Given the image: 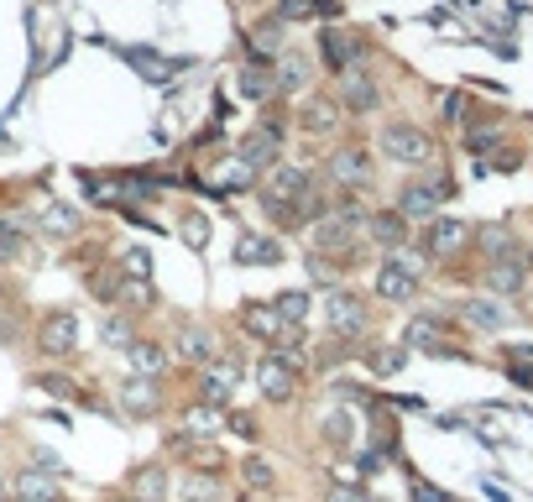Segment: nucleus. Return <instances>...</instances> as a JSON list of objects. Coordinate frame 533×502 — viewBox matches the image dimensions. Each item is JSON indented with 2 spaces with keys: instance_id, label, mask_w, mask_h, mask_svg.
Returning <instances> with one entry per match:
<instances>
[{
  "instance_id": "nucleus-3",
  "label": "nucleus",
  "mask_w": 533,
  "mask_h": 502,
  "mask_svg": "<svg viewBox=\"0 0 533 502\" xmlns=\"http://www.w3.org/2000/svg\"><path fill=\"white\" fill-rule=\"evenodd\" d=\"M257 387L267 403H293L298 398V361L283 351H262L257 356Z\"/></svg>"
},
{
  "instance_id": "nucleus-28",
  "label": "nucleus",
  "mask_w": 533,
  "mask_h": 502,
  "mask_svg": "<svg viewBox=\"0 0 533 502\" xmlns=\"http://www.w3.org/2000/svg\"><path fill=\"white\" fill-rule=\"evenodd\" d=\"M366 231H372V241H377L382 251H398V246L408 241V220H403L398 210H372Z\"/></svg>"
},
{
  "instance_id": "nucleus-13",
  "label": "nucleus",
  "mask_w": 533,
  "mask_h": 502,
  "mask_svg": "<svg viewBox=\"0 0 533 502\" xmlns=\"http://www.w3.org/2000/svg\"><path fill=\"white\" fill-rule=\"evenodd\" d=\"M319 53H324V63L335 68V74H345V68H366V42L356 37V32H324L319 37Z\"/></svg>"
},
{
  "instance_id": "nucleus-49",
  "label": "nucleus",
  "mask_w": 533,
  "mask_h": 502,
  "mask_svg": "<svg viewBox=\"0 0 533 502\" xmlns=\"http://www.w3.org/2000/svg\"><path fill=\"white\" fill-rule=\"evenodd\" d=\"M16 251H21V236L0 231V262H16Z\"/></svg>"
},
{
  "instance_id": "nucleus-46",
  "label": "nucleus",
  "mask_w": 533,
  "mask_h": 502,
  "mask_svg": "<svg viewBox=\"0 0 533 502\" xmlns=\"http://www.w3.org/2000/svg\"><path fill=\"white\" fill-rule=\"evenodd\" d=\"M413 502H450V497L439 492V487H429L424 476H413Z\"/></svg>"
},
{
  "instance_id": "nucleus-5",
  "label": "nucleus",
  "mask_w": 533,
  "mask_h": 502,
  "mask_svg": "<svg viewBox=\"0 0 533 502\" xmlns=\"http://www.w3.org/2000/svg\"><path fill=\"white\" fill-rule=\"evenodd\" d=\"M471 236H476V231H471L466 220H445V215L429 220V225H424V251H429V262H455L460 251L471 246Z\"/></svg>"
},
{
  "instance_id": "nucleus-31",
  "label": "nucleus",
  "mask_w": 533,
  "mask_h": 502,
  "mask_svg": "<svg viewBox=\"0 0 533 502\" xmlns=\"http://www.w3.org/2000/svg\"><path fill=\"white\" fill-rule=\"evenodd\" d=\"M283 58V21H262V27H251V63H272Z\"/></svg>"
},
{
  "instance_id": "nucleus-7",
  "label": "nucleus",
  "mask_w": 533,
  "mask_h": 502,
  "mask_svg": "<svg viewBox=\"0 0 533 502\" xmlns=\"http://www.w3.org/2000/svg\"><path fill=\"white\" fill-rule=\"evenodd\" d=\"M330 184L340 194L366 189V184H372V152H366V147H335L330 152Z\"/></svg>"
},
{
  "instance_id": "nucleus-1",
  "label": "nucleus",
  "mask_w": 533,
  "mask_h": 502,
  "mask_svg": "<svg viewBox=\"0 0 533 502\" xmlns=\"http://www.w3.org/2000/svg\"><path fill=\"white\" fill-rule=\"evenodd\" d=\"M377 147H382V157H392V163L419 168L434 157V136L424 126H413V121H392V126L377 131Z\"/></svg>"
},
{
  "instance_id": "nucleus-26",
  "label": "nucleus",
  "mask_w": 533,
  "mask_h": 502,
  "mask_svg": "<svg viewBox=\"0 0 533 502\" xmlns=\"http://www.w3.org/2000/svg\"><path fill=\"white\" fill-rule=\"evenodd\" d=\"M476 246H481V257L486 262H502V257H523V246L513 241V231L507 225H476V236H471Z\"/></svg>"
},
{
  "instance_id": "nucleus-2",
  "label": "nucleus",
  "mask_w": 533,
  "mask_h": 502,
  "mask_svg": "<svg viewBox=\"0 0 533 502\" xmlns=\"http://www.w3.org/2000/svg\"><path fill=\"white\" fill-rule=\"evenodd\" d=\"M324 319H330V330L340 340H351V335H366V325H372V309H366V299L356 288H345L335 283L330 293H324Z\"/></svg>"
},
{
  "instance_id": "nucleus-21",
  "label": "nucleus",
  "mask_w": 533,
  "mask_h": 502,
  "mask_svg": "<svg viewBox=\"0 0 533 502\" xmlns=\"http://www.w3.org/2000/svg\"><path fill=\"white\" fill-rule=\"evenodd\" d=\"M131 497L136 502H168V492H173V476H168V466H157V461H147V466H136L131 471Z\"/></svg>"
},
{
  "instance_id": "nucleus-15",
  "label": "nucleus",
  "mask_w": 533,
  "mask_h": 502,
  "mask_svg": "<svg viewBox=\"0 0 533 502\" xmlns=\"http://www.w3.org/2000/svg\"><path fill=\"white\" fill-rule=\"evenodd\" d=\"M126 361L136 367V377H152V382H162V377H168V367H173V351L162 346V340L142 335V340H131V346H126Z\"/></svg>"
},
{
  "instance_id": "nucleus-35",
  "label": "nucleus",
  "mask_w": 533,
  "mask_h": 502,
  "mask_svg": "<svg viewBox=\"0 0 533 502\" xmlns=\"http://www.w3.org/2000/svg\"><path fill=\"white\" fill-rule=\"evenodd\" d=\"M236 471H241L246 492H272V487H277V471H272V461H267V455H241V461H236Z\"/></svg>"
},
{
  "instance_id": "nucleus-9",
  "label": "nucleus",
  "mask_w": 533,
  "mask_h": 502,
  "mask_svg": "<svg viewBox=\"0 0 533 502\" xmlns=\"http://www.w3.org/2000/svg\"><path fill=\"white\" fill-rule=\"evenodd\" d=\"M236 325H241V330H246L251 340H262L267 351H277V346H283V335H288V325H283V319H277V309H272V304H262V299L241 304Z\"/></svg>"
},
{
  "instance_id": "nucleus-42",
  "label": "nucleus",
  "mask_w": 533,
  "mask_h": 502,
  "mask_svg": "<svg viewBox=\"0 0 533 502\" xmlns=\"http://www.w3.org/2000/svg\"><path fill=\"white\" fill-rule=\"evenodd\" d=\"M37 387L42 393H53V398H74V403H89L79 387H74V377H63V372H37Z\"/></svg>"
},
{
  "instance_id": "nucleus-39",
  "label": "nucleus",
  "mask_w": 533,
  "mask_h": 502,
  "mask_svg": "<svg viewBox=\"0 0 533 502\" xmlns=\"http://www.w3.org/2000/svg\"><path fill=\"white\" fill-rule=\"evenodd\" d=\"M37 225L48 236H74L79 231V210H68V204H48V210L37 215Z\"/></svg>"
},
{
  "instance_id": "nucleus-16",
  "label": "nucleus",
  "mask_w": 533,
  "mask_h": 502,
  "mask_svg": "<svg viewBox=\"0 0 533 502\" xmlns=\"http://www.w3.org/2000/svg\"><path fill=\"white\" fill-rule=\"evenodd\" d=\"M6 497H11V502H63V497H58V476L37 471V466L16 471L11 482H6Z\"/></svg>"
},
{
  "instance_id": "nucleus-45",
  "label": "nucleus",
  "mask_w": 533,
  "mask_h": 502,
  "mask_svg": "<svg viewBox=\"0 0 533 502\" xmlns=\"http://www.w3.org/2000/svg\"><path fill=\"white\" fill-rule=\"evenodd\" d=\"M324 502H377V497L366 492V487H330V497H324Z\"/></svg>"
},
{
  "instance_id": "nucleus-12",
  "label": "nucleus",
  "mask_w": 533,
  "mask_h": 502,
  "mask_svg": "<svg viewBox=\"0 0 533 502\" xmlns=\"http://www.w3.org/2000/svg\"><path fill=\"white\" fill-rule=\"evenodd\" d=\"M340 121H345V110L330 95H309L304 105H298V131H304V136H335Z\"/></svg>"
},
{
  "instance_id": "nucleus-22",
  "label": "nucleus",
  "mask_w": 533,
  "mask_h": 502,
  "mask_svg": "<svg viewBox=\"0 0 533 502\" xmlns=\"http://www.w3.org/2000/svg\"><path fill=\"white\" fill-rule=\"evenodd\" d=\"M377 293H382L387 304H408L413 293H419V272H408V267H398V262L387 257L377 267Z\"/></svg>"
},
{
  "instance_id": "nucleus-34",
  "label": "nucleus",
  "mask_w": 533,
  "mask_h": 502,
  "mask_svg": "<svg viewBox=\"0 0 533 502\" xmlns=\"http://www.w3.org/2000/svg\"><path fill=\"white\" fill-rule=\"evenodd\" d=\"M241 95H246V100H277L272 63H246V68H241Z\"/></svg>"
},
{
  "instance_id": "nucleus-37",
  "label": "nucleus",
  "mask_w": 533,
  "mask_h": 502,
  "mask_svg": "<svg viewBox=\"0 0 533 502\" xmlns=\"http://www.w3.org/2000/svg\"><path fill=\"white\" fill-rule=\"evenodd\" d=\"M366 367L377 377H398L408 367V346H366Z\"/></svg>"
},
{
  "instance_id": "nucleus-27",
  "label": "nucleus",
  "mask_w": 533,
  "mask_h": 502,
  "mask_svg": "<svg viewBox=\"0 0 533 502\" xmlns=\"http://www.w3.org/2000/svg\"><path fill=\"white\" fill-rule=\"evenodd\" d=\"M434 210H439V194H429L424 184H408V189L398 194V215H403L408 225H429V220H439Z\"/></svg>"
},
{
  "instance_id": "nucleus-50",
  "label": "nucleus",
  "mask_w": 533,
  "mask_h": 502,
  "mask_svg": "<svg viewBox=\"0 0 533 502\" xmlns=\"http://www.w3.org/2000/svg\"><path fill=\"white\" fill-rule=\"evenodd\" d=\"M115 502H136V497H115Z\"/></svg>"
},
{
  "instance_id": "nucleus-6",
  "label": "nucleus",
  "mask_w": 533,
  "mask_h": 502,
  "mask_svg": "<svg viewBox=\"0 0 533 502\" xmlns=\"http://www.w3.org/2000/svg\"><path fill=\"white\" fill-rule=\"evenodd\" d=\"M236 387H241V356H215L210 367H199V398L204 403L225 408L236 398Z\"/></svg>"
},
{
  "instance_id": "nucleus-30",
  "label": "nucleus",
  "mask_w": 533,
  "mask_h": 502,
  "mask_svg": "<svg viewBox=\"0 0 533 502\" xmlns=\"http://www.w3.org/2000/svg\"><path fill=\"white\" fill-rule=\"evenodd\" d=\"M460 319H466L471 330H502L507 325V309L497 299H481V293H476V299L460 304Z\"/></svg>"
},
{
  "instance_id": "nucleus-38",
  "label": "nucleus",
  "mask_w": 533,
  "mask_h": 502,
  "mask_svg": "<svg viewBox=\"0 0 533 502\" xmlns=\"http://www.w3.org/2000/svg\"><path fill=\"white\" fill-rule=\"evenodd\" d=\"M115 267H121L126 283H152V251L147 246H126L121 257H115Z\"/></svg>"
},
{
  "instance_id": "nucleus-4",
  "label": "nucleus",
  "mask_w": 533,
  "mask_h": 502,
  "mask_svg": "<svg viewBox=\"0 0 533 502\" xmlns=\"http://www.w3.org/2000/svg\"><path fill=\"white\" fill-rule=\"evenodd\" d=\"M314 189V173L309 168H298V163H277L267 173V184H262V204L267 210H293L298 199H304Z\"/></svg>"
},
{
  "instance_id": "nucleus-23",
  "label": "nucleus",
  "mask_w": 533,
  "mask_h": 502,
  "mask_svg": "<svg viewBox=\"0 0 533 502\" xmlns=\"http://www.w3.org/2000/svg\"><path fill=\"white\" fill-rule=\"evenodd\" d=\"M356 429H361V424H356L351 408H330V414L319 419V440L330 445V450H340V455H345V450L356 445Z\"/></svg>"
},
{
  "instance_id": "nucleus-41",
  "label": "nucleus",
  "mask_w": 533,
  "mask_h": 502,
  "mask_svg": "<svg viewBox=\"0 0 533 502\" xmlns=\"http://www.w3.org/2000/svg\"><path fill=\"white\" fill-rule=\"evenodd\" d=\"M100 340H105L110 351H126L131 340H136V335H131V319H126V314H105V325H100Z\"/></svg>"
},
{
  "instance_id": "nucleus-8",
  "label": "nucleus",
  "mask_w": 533,
  "mask_h": 502,
  "mask_svg": "<svg viewBox=\"0 0 533 502\" xmlns=\"http://www.w3.org/2000/svg\"><path fill=\"white\" fill-rule=\"evenodd\" d=\"M74 346H79V319L68 314V309L42 314V325H37V351L53 361V356H74Z\"/></svg>"
},
{
  "instance_id": "nucleus-48",
  "label": "nucleus",
  "mask_w": 533,
  "mask_h": 502,
  "mask_svg": "<svg viewBox=\"0 0 533 502\" xmlns=\"http://www.w3.org/2000/svg\"><path fill=\"white\" fill-rule=\"evenodd\" d=\"M225 424H230V429H236V435H241V440H251V435H257V419H251V414H230Z\"/></svg>"
},
{
  "instance_id": "nucleus-14",
  "label": "nucleus",
  "mask_w": 533,
  "mask_h": 502,
  "mask_svg": "<svg viewBox=\"0 0 533 502\" xmlns=\"http://www.w3.org/2000/svg\"><path fill=\"white\" fill-rule=\"evenodd\" d=\"M236 157H241V163L251 168V173H272L277 163H283V136H272V131H251L246 136V142L236 147Z\"/></svg>"
},
{
  "instance_id": "nucleus-32",
  "label": "nucleus",
  "mask_w": 533,
  "mask_h": 502,
  "mask_svg": "<svg viewBox=\"0 0 533 502\" xmlns=\"http://www.w3.org/2000/svg\"><path fill=\"white\" fill-rule=\"evenodd\" d=\"M372 471H377V466H372V455H366V450H361V455L345 450L340 461L330 466V482H335V487H366V476H372Z\"/></svg>"
},
{
  "instance_id": "nucleus-47",
  "label": "nucleus",
  "mask_w": 533,
  "mask_h": 502,
  "mask_svg": "<svg viewBox=\"0 0 533 502\" xmlns=\"http://www.w3.org/2000/svg\"><path fill=\"white\" fill-rule=\"evenodd\" d=\"M507 377L518 387H533V361H507Z\"/></svg>"
},
{
  "instance_id": "nucleus-36",
  "label": "nucleus",
  "mask_w": 533,
  "mask_h": 502,
  "mask_svg": "<svg viewBox=\"0 0 533 502\" xmlns=\"http://www.w3.org/2000/svg\"><path fill=\"white\" fill-rule=\"evenodd\" d=\"M272 309H277V319H283V325H309V309H314V299L304 288H283L272 299Z\"/></svg>"
},
{
  "instance_id": "nucleus-17",
  "label": "nucleus",
  "mask_w": 533,
  "mask_h": 502,
  "mask_svg": "<svg viewBox=\"0 0 533 502\" xmlns=\"http://www.w3.org/2000/svg\"><path fill=\"white\" fill-rule=\"evenodd\" d=\"M220 429H225V408L204 403V398L189 403V408L178 414V435H183V440H215Z\"/></svg>"
},
{
  "instance_id": "nucleus-10",
  "label": "nucleus",
  "mask_w": 533,
  "mask_h": 502,
  "mask_svg": "<svg viewBox=\"0 0 533 502\" xmlns=\"http://www.w3.org/2000/svg\"><path fill=\"white\" fill-rule=\"evenodd\" d=\"M173 356L183 361V367H210V361L220 356V335L210 325H183L173 335Z\"/></svg>"
},
{
  "instance_id": "nucleus-18",
  "label": "nucleus",
  "mask_w": 533,
  "mask_h": 502,
  "mask_svg": "<svg viewBox=\"0 0 533 502\" xmlns=\"http://www.w3.org/2000/svg\"><path fill=\"white\" fill-rule=\"evenodd\" d=\"M121 414H126V419H152V414H162V393H157L152 377H126V382H121Z\"/></svg>"
},
{
  "instance_id": "nucleus-29",
  "label": "nucleus",
  "mask_w": 533,
  "mask_h": 502,
  "mask_svg": "<svg viewBox=\"0 0 533 502\" xmlns=\"http://www.w3.org/2000/svg\"><path fill=\"white\" fill-rule=\"evenodd\" d=\"M408 346H413V351H429V356H460L455 346L439 340V319H434V314H419V319L408 325Z\"/></svg>"
},
{
  "instance_id": "nucleus-33",
  "label": "nucleus",
  "mask_w": 533,
  "mask_h": 502,
  "mask_svg": "<svg viewBox=\"0 0 533 502\" xmlns=\"http://www.w3.org/2000/svg\"><path fill=\"white\" fill-rule=\"evenodd\" d=\"M277 257H283V251H277L272 236H241V241H236V262H241V267H272Z\"/></svg>"
},
{
  "instance_id": "nucleus-11",
  "label": "nucleus",
  "mask_w": 533,
  "mask_h": 502,
  "mask_svg": "<svg viewBox=\"0 0 533 502\" xmlns=\"http://www.w3.org/2000/svg\"><path fill=\"white\" fill-rule=\"evenodd\" d=\"M335 100H340V110H351V116H366V110L382 105V89H377V79L366 74V68H345Z\"/></svg>"
},
{
  "instance_id": "nucleus-19",
  "label": "nucleus",
  "mask_w": 533,
  "mask_h": 502,
  "mask_svg": "<svg viewBox=\"0 0 533 502\" xmlns=\"http://www.w3.org/2000/svg\"><path fill=\"white\" fill-rule=\"evenodd\" d=\"M523 278H528V257H502V262H486V272H481V283L497 293V299H513V293L523 288Z\"/></svg>"
},
{
  "instance_id": "nucleus-44",
  "label": "nucleus",
  "mask_w": 533,
  "mask_h": 502,
  "mask_svg": "<svg viewBox=\"0 0 533 502\" xmlns=\"http://www.w3.org/2000/svg\"><path fill=\"white\" fill-rule=\"evenodd\" d=\"M319 11V0H283V6H277V21H309Z\"/></svg>"
},
{
  "instance_id": "nucleus-40",
  "label": "nucleus",
  "mask_w": 533,
  "mask_h": 502,
  "mask_svg": "<svg viewBox=\"0 0 533 502\" xmlns=\"http://www.w3.org/2000/svg\"><path fill=\"white\" fill-rule=\"evenodd\" d=\"M178 236L189 241L194 251H204V246H210V215H199V210H183V220H178Z\"/></svg>"
},
{
  "instance_id": "nucleus-25",
  "label": "nucleus",
  "mask_w": 533,
  "mask_h": 502,
  "mask_svg": "<svg viewBox=\"0 0 533 502\" xmlns=\"http://www.w3.org/2000/svg\"><path fill=\"white\" fill-rule=\"evenodd\" d=\"M272 79H277V100H283V95H304V89H309V58L304 53H283L272 63Z\"/></svg>"
},
{
  "instance_id": "nucleus-43",
  "label": "nucleus",
  "mask_w": 533,
  "mask_h": 502,
  "mask_svg": "<svg viewBox=\"0 0 533 502\" xmlns=\"http://www.w3.org/2000/svg\"><path fill=\"white\" fill-rule=\"evenodd\" d=\"M136 68H147V74L157 79V84H168L173 74H178V63H168V58H157V53H126Z\"/></svg>"
},
{
  "instance_id": "nucleus-20",
  "label": "nucleus",
  "mask_w": 533,
  "mask_h": 502,
  "mask_svg": "<svg viewBox=\"0 0 533 502\" xmlns=\"http://www.w3.org/2000/svg\"><path fill=\"white\" fill-rule=\"evenodd\" d=\"M168 445L183 455V461H189V471H210V476H220L225 461H230V455H225L215 440H183V435H173Z\"/></svg>"
},
{
  "instance_id": "nucleus-24",
  "label": "nucleus",
  "mask_w": 533,
  "mask_h": 502,
  "mask_svg": "<svg viewBox=\"0 0 533 502\" xmlns=\"http://www.w3.org/2000/svg\"><path fill=\"white\" fill-rule=\"evenodd\" d=\"M173 492H178V502H225V482L210 471H183Z\"/></svg>"
}]
</instances>
